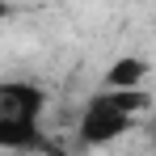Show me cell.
<instances>
[{
	"mask_svg": "<svg viewBox=\"0 0 156 156\" xmlns=\"http://www.w3.org/2000/svg\"><path fill=\"white\" fill-rule=\"evenodd\" d=\"M47 105L38 80H0V152H30L42 144Z\"/></svg>",
	"mask_w": 156,
	"mask_h": 156,
	"instance_id": "obj_2",
	"label": "cell"
},
{
	"mask_svg": "<svg viewBox=\"0 0 156 156\" xmlns=\"http://www.w3.org/2000/svg\"><path fill=\"white\" fill-rule=\"evenodd\" d=\"M148 76H152V63L144 55H118L105 68L101 89H148Z\"/></svg>",
	"mask_w": 156,
	"mask_h": 156,
	"instance_id": "obj_3",
	"label": "cell"
},
{
	"mask_svg": "<svg viewBox=\"0 0 156 156\" xmlns=\"http://www.w3.org/2000/svg\"><path fill=\"white\" fill-rule=\"evenodd\" d=\"M152 89H97L76 118V135L84 148H110L122 135H131L144 118H152Z\"/></svg>",
	"mask_w": 156,
	"mask_h": 156,
	"instance_id": "obj_1",
	"label": "cell"
},
{
	"mask_svg": "<svg viewBox=\"0 0 156 156\" xmlns=\"http://www.w3.org/2000/svg\"><path fill=\"white\" fill-rule=\"evenodd\" d=\"M148 122H152V139H156V110H152V118H148Z\"/></svg>",
	"mask_w": 156,
	"mask_h": 156,
	"instance_id": "obj_5",
	"label": "cell"
},
{
	"mask_svg": "<svg viewBox=\"0 0 156 156\" xmlns=\"http://www.w3.org/2000/svg\"><path fill=\"white\" fill-rule=\"evenodd\" d=\"M9 17H13V4H4V0H0V26H4Z\"/></svg>",
	"mask_w": 156,
	"mask_h": 156,
	"instance_id": "obj_4",
	"label": "cell"
}]
</instances>
